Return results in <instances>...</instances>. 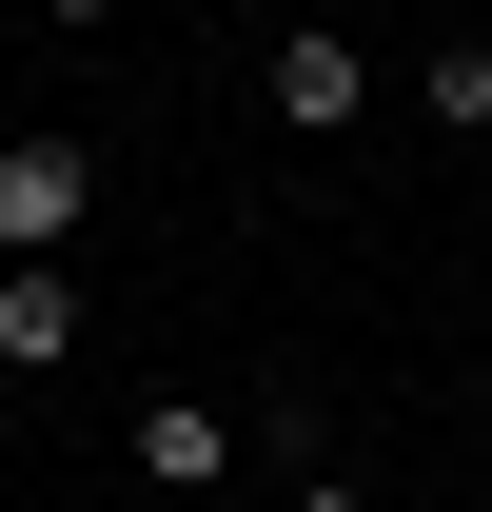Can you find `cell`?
Masks as SVG:
<instances>
[{"label":"cell","mask_w":492,"mask_h":512,"mask_svg":"<svg viewBox=\"0 0 492 512\" xmlns=\"http://www.w3.org/2000/svg\"><path fill=\"white\" fill-rule=\"evenodd\" d=\"M414 119H433V138H492V40H473V20L414 60Z\"/></svg>","instance_id":"5"},{"label":"cell","mask_w":492,"mask_h":512,"mask_svg":"<svg viewBox=\"0 0 492 512\" xmlns=\"http://www.w3.org/2000/svg\"><path fill=\"white\" fill-rule=\"evenodd\" d=\"M20 20H60V40H99V20H119V0H20Z\"/></svg>","instance_id":"7"},{"label":"cell","mask_w":492,"mask_h":512,"mask_svg":"<svg viewBox=\"0 0 492 512\" xmlns=\"http://www.w3.org/2000/svg\"><path fill=\"white\" fill-rule=\"evenodd\" d=\"M276 512H374V493H355V473H296V493H276Z\"/></svg>","instance_id":"6"},{"label":"cell","mask_w":492,"mask_h":512,"mask_svg":"<svg viewBox=\"0 0 492 512\" xmlns=\"http://www.w3.org/2000/svg\"><path fill=\"white\" fill-rule=\"evenodd\" d=\"M79 217H99V138H0V256H79Z\"/></svg>","instance_id":"1"},{"label":"cell","mask_w":492,"mask_h":512,"mask_svg":"<svg viewBox=\"0 0 492 512\" xmlns=\"http://www.w3.org/2000/svg\"><path fill=\"white\" fill-rule=\"evenodd\" d=\"M79 335H99L79 256H0V375H79Z\"/></svg>","instance_id":"3"},{"label":"cell","mask_w":492,"mask_h":512,"mask_svg":"<svg viewBox=\"0 0 492 512\" xmlns=\"http://www.w3.org/2000/svg\"><path fill=\"white\" fill-rule=\"evenodd\" d=\"M256 119H276V138H315V158H335V138L374 119V60H355V40H335V20H296V40L256 60Z\"/></svg>","instance_id":"2"},{"label":"cell","mask_w":492,"mask_h":512,"mask_svg":"<svg viewBox=\"0 0 492 512\" xmlns=\"http://www.w3.org/2000/svg\"><path fill=\"white\" fill-rule=\"evenodd\" d=\"M217 473H237V414L158 394V414H138V493H217Z\"/></svg>","instance_id":"4"}]
</instances>
